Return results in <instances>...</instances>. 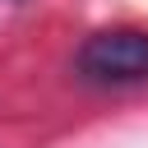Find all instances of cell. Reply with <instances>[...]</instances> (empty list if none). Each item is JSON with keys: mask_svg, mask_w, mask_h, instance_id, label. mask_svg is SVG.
<instances>
[{"mask_svg": "<svg viewBox=\"0 0 148 148\" xmlns=\"http://www.w3.org/2000/svg\"><path fill=\"white\" fill-rule=\"evenodd\" d=\"M79 74L102 88H125L148 79V32L139 28H111L79 46Z\"/></svg>", "mask_w": 148, "mask_h": 148, "instance_id": "1", "label": "cell"}]
</instances>
